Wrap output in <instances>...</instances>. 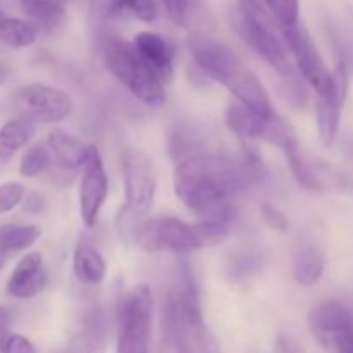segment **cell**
<instances>
[{
    "label": "cell",
    "instance_id": "33",
    "mask_svg": "<svg viewBox=\"0 0 353 353\" xmlns=\"http://www.w3.org/2000/svg\"><path fill=\"white\" fill-rule=\"evenodd\" d=\"M276 353H305L302 345L290 334H279L276 340Z\"/></svg>",
    "mask_w": 353,
    "mask_h": 353
},
{
    "label": "cell",
    "instance_id": "8",
    "mask_svg": "<svg viewBox=\"0 0 353 353\" xmlns=\"http://www.w3.org/2000/svg\"><path fill=\"white\" fill-rule=\"evenodd\" d=\"M7 109L33 123H59L72 112V99L62 90L34 83L16 90L7 100Z\"/></svg>",
    "mask_w": 353,
    "mask_h": 353
},
{
    "label": "cell",
    "instance_id": "6",
    "mask_svg": "<svg viewBox=\"0 0 353 353\" xmlns=\"http://www.w3.org/2000/svg\"><path fill=\"white\" fill-rule=\"evenodd\" d=\"M121 172L124 181L123 221H140L152 209L157 192V174L152 159L141 148L121 152Z\"/></svg>",
    "mask_w": 353,
    "mask_h": 353
},
{
    "label": "cell",
    "instance_id": "1",
    "mask_svg": "<svg viewBox=\"0 0 353 353\" xmlns=\"http://www.w3.org/2000/svg\"><path fill=\"white\" fill-rule=\"evenodd\" d=\"M171 147L176 195L203 219L230 224L234 216L231 196L264 176V165L255 152L245 150L236 157L210 152L183 133L174 134Z\"/></svg>",
    "mask_w": 353,
    "mask_h": 353
},
{
    "label": "cell",
    "instance_id": "18",
    "mask_svg": "<svg viewBox=\"0 0 353 353\" xmlns=\"http://www.w3.org/2000/svg\"><path fill=\"white\" fill-rule=\"evenodd\" d=\"M92 10L103 21L133 16L145 23H152L157 17L155 0H92Z\"/></svg>",
    "mask_w": 353,
    "mask_h": 353
},
{
    "label": "cell",
    "instance_id": "34",
    "mask_svg": "<svg viewBox=\"0 0 353 353\" xmlns=\"http://www.w3.org/2000/svg\"><path fill=\"white\" fill-rule=\"evenodd\" d=\"M24 207H26L30 212H40L41 207H43V199H41L40 195H37V193H34V195L28 196Z\"/></svg>",
    "mask_w": 353,
    "mask_h": 353
},
{
    "label": "cell",
    "instance_id": "24",
    "mask_svg": "<svg viewBox=\"0 0 353 353\" xmlns=\"http://www.w3.org/2000/svg\"><path fill=\"white\" fill-rule=\"evenodd\" d=\"M41 230L37 224H6L0 226V255L12 254L31 247L40 238Z\"/></svg>",
    "mask_w": 353,
    "mask_h": 353
},
{
    "label": "cell",
    "instance_id": "35",
    "mask_svg": "<svg viewBox=\"0 0 353 353\" xmlns=\"http://www.w3.org/2000/svg\"><path fill=\"white\" fill-rule=\"evenodd\" d=\"M10 323H12V314L9 309L0 305V330H9Z\"/></svg>",
    "mask_w": 353,
    "mask_h": 353
},
{
    "label": "cell",
    "instance_id": "2",
    "mask_svg": "<svg viewBox=\"0 0 353 353\" xmlns=\"http://www.w3.org/2000/svg\"><path fill=\"white\" fill-rule=\"evenodd\" d=\"M188 47L196 65L209 78L230 90L238 102L268 119L276 116L264 85L228 45L205 34H192Z\"/></svg>",
    "mask_w": 353,
    "mask_h": 353
},
{
    "label": "cell",
    "instance_id": "4",
    "mask_svg": "<svg viewBox=\"0 0 353 353\" xmlns=\"http://www.w3.org/2000/svg\"><path fill=\"white\" fill-rule=\"evenodd\" d=\"M165 317L176 353H221L216 336L203 321L199 292L192 279H183L181 286L169 296Z\"/></svg>",
    "mask_w": 353,
    "mask_h": 353
},
{
    "label": "cell",
    "instance_id": "22",
    "mask_svg": "<svg viewBox=\"0 0 353 353\" xmlns=\"http://www.w3.org/2000/svg\"><path fill=\"white\" fill-rule=\"evenodd\" d=\"M34 123L24 117H14L0 128V159L9 161L19 148L26 147L34 134Z\"/></svg>",
    "mask_w": 353,
    "mask_h": 353
},
{
    "label": "cell",
    "instance_id": "26",
    "mask_svg": "<svg viewBox=\"0 0 353 353\" xmlns=\"http://www.w3.org/2000/svg\"><path fill=\"white\" fill-rule=\"evenodd\" d=\"M105 333L99 324H88L71 343L69 353H105Z\"/></svg>",
    "mask_w": 353,
    "mask_h": 353
},
{
    "label": "cell",
    "instance_id": "14",
    "mask_svg": "<svg viewBox=\"0 0 353 353\" xmlns=\"http://www.w3.org/2000/svg\"><path fill=\"white\" fill-rule=\"evenodd\" d=\"M109 195V178L103 168L99 148L90 145L88 157L83 164V176L79 183V216L85 226L93 228Z\"/></svg>",
    "mask_w": 353,
    "mask_h": 353
},
{
    "label": "cell",
    "instance_id": "13",
    "mask_svg": "<svg viewBox=\"0 0 353 353\" xmlns=\"http://www.w3.org/2000/svg\"><path fill=\"white\" fill-rule=\"evenodd\" d=\"M350 76L345 62H338L334 71L331 72V86L326 93H317L316 114L317 130L324 147H331L334 143L340 131L341 109L348 95Z\"/></svg>",
    "mask_w": 353,
    "mask_h": 353
},
{
    "label": "cell",
    "instance_id": "7",
    "mask_svg": "<svg viewBox=\"0 0 353 353\" xmlns=\"http://www.w3.org/2000/svg\"><path fill=\"white\" fill-rule=\"evenodd\" d=\"M154 299L147 285L128 293L119 310V340L116 353H148Z\"/></svg>",
    "mask_w": 353,
    "mask_h": 353
},
{
    "label": "cell",
    "instance_id": "3",
    "mask_svg": "<svg viewBox=\"0 0 353 353\" xmlns=\"http://www.w3.org/2000/svg\"><path fill=\"white\" fill-rule=\"evenodd\" d=\"M138 245L147 252H190L214 248L226 241L228 224L203 219L200 223H185L171 216H159L143 221L137 228Z\"/></svg>",
    "mask_w": 353,
    "mask_h": 353
},
{
    "label": "cell",
    "instance_id": "28",
    "mask_svg": "<svg viewBox=\"0 0 353 353\" xmlns=\"http://www.w3.org/2000/svg\"><path fill=\"white\" fill-rule=\"evenodd\" d=\"M168 16L183 28H192L199 17V0H161Z\"/></svg>",
    "mask_w": 353,
    "mask_h": 353
},
{
    "label": "cell",
    "instance_id": "12",
    "mask_svg": "<svg viewBox=\"0 0 353 353\" xmlns=\"http://www.w3.org/2000/svg\"><path fill=\"white\" fill-rule=\"evenodd\" d=\"M283 38L292 52L300 74L317 93H326L331 86V72L321 57L309 30L300 21L293 26L283 28Z\"/></svg>",
    "mask_w": 353,
    "mask_h": 353
},
{
    "label": "cell",
    "instance_id": "30",
    "mask_svg": "<svg viewBox=\"0 0 353 353\" xmlns=\"http://www.w3.org/2000/svg\"><path fill=\"white\" fill-rule=\"evenodd\" d=\"M271 3L274 7L279 23H281V28H288L299 23V0H271Z\"/></svg>",
    "mask_w": 353,
    "mask_h": 353
},
{
    "label": "cell",
    "instance_id": "27",
    "mask_svg": "<svg viewBox=\"0 0 353 353\" xmlns=\"http://www.w3.org/2000/svg\"><path fill=\"white\" fill-rule=\"evenodd\" d=\"M52 161V154L47 145L37 143L24 152L23 159L19 164V172L24 178H34L41 174L48 168Z\"/></svg>",
    "mask_w": 353,
    "mask_h": 353
},
{
    "label": "cell",
    "instance_id": "10",
    "mask_svg": "<svg viewBox=\"0 0 353 353\" xmlns=\"http://www.w3.org/2000/svg\"><path fill=\"white\" fill-rule=\"evenodd\" d=\"M226 124L238 137L252 138V140H264L276 145L279 150H285L292 143H295L296 134L292 124L286 123L279 116L262 117L257 112L248 109L236 99L228 105Z\"/></svg>",
    "mask_w": 353,
    "mask_h": 353
},
{
    "label": "cell",
    "instance_id": "29",
    "mask_svg": "<svg viewBox=\"0 0 353 353\" xmlns=\"http://www.w3.org/2000/svg\"><path fill=\"white\" fill-rule=\"evenodd\" d=\"M24 195H26V190L19 183L0 185V214L10 212L12 209H16L24 200Z\"/></svg>",
    "mask_w": 353,
    "mask_h": 353
},
{
    "label": "cell",
    "instance_id": "21",
    "mask_svg": "<svg viewBox=\"0 0 353 353\" xmlns=\"http://www.w3.org/2000/svg\"><path fill=\"white\" fill-rule=\"evenodd\" d=\"M28 19L45 33L61 26L69 0H19Z\"/></svg>",
    "mask_w": 353,
    "mask_h": 353
},
{
    "label": "cell",
    "instance_id": "9",
    "mask_svg": "<svg viewBox=\"0 0 353 353\" xmlns=\"http://www.w3.org/2000/svg\"><path fill=\"white\" fill-rule=\"evenodd\" d=\"M309 330L326 353H353V312L338 300L310 310Z\"/></svg>",
    "mask_w": 353,
    "mask_h": 353
},
{
    "label": "cell",
    "instance_id": "20",
    "mask_svg": "<svg viewBox=\"0 0 353 353\" xmlns=\"http://www.w3.org/2000/svg\"><path fill=\"white\" fill-rule=\"evenodd\" d=\"M72 271H74L76 279L83 285L97 286L103 281L107 272L105 261H103L102 254L92 247L90 243H81L74 248V255H72Z\"/></svg>",
    "mask_w": 353,
    "mask_h": 353
},
{
    "label": "cell",
    "instance_id": "36",
    "mask_svg": "<svg viewBox=\"0 0 353 353\" xmlns=\"http://www.w3.org/2000/svg\"><path fill=\"white\" fill-rule=\"evenodd\" d=\"M7 79H9V69L3 64H0V86L6 85Z\"/></svg>",
    "mask_w": 353,
    "mask_h": 353
},
{
    "label": "cell",
    "instance_id": "37",
    "mask_svg": "<svg viewBox=\"0 0 353 353\" xmlns=\"http://www.w3.org/2000/svg\"><path fill=\"white\" fill-rule=\"evenodd\" d=\"M0 269H2V255H0Z\"/></svg>",
    "mask_w": 353,
    "mask_h": 353
},
{
    "label": "cell",
    "instance_id": "32",
    "mask_svg": "<svg viewBox=\"0 0 353 353\" xmlns=\"http://www.w3.org/2000/svg\"><path fill=\"white\" fill-rule=\"evenodd\" d=\"M261 214L262 217H264L265 224H268L271 230L278 231V233H286V231H288V219H286L285 214H283L276 205L264 202L261 207Z\"/></svg>",
    "mask_w": 353,
    "mask_h": 353
},
{
    "label": "cell",
    "instance_id": "15",
    "mask_svg": "<svg viewBox=\"0 0 353 353\" xmlns=\"http://www.w3.org/2000/svg\"><path fill=\"white\" fill-rule=\"evenodd\" d=\"M48 271L40 252H30L17 262L7 283V292L16 299H33L45 290Z\"/></svg>",
    "mask_w": 353,
    "mask_h": 353
},
{
    "label": "cell",
    "instance_id": "19",
    "mask_svg": "<svg viewBox=\"0 0 353 353\" xmlns=\"http://www.w3.org/2000/svg\"><path fill=\"white\" fill-rule=\"evenodd\" d=\"M47 147L52 159L64 169L81 168L90 152V147H86L78 137L64 130L52 131L47 138Z\"/></svg>",
    "mask_w": 353,
    "mask_h": 353
},
{
    "label": "cell",
    "instance_id": "25",
    "mask_svg": "<svg viewBox=\"0 0 353 353\" xmlns=\"http://www.w3.org/2000/svg\"><path fill=\"white\" fill-rule=\"evenodd\" d=\"M38 38V28L31 21L17 17H2L0 19V41L14 48L31 47Z\"/></svg>",
    "mask_w": 353,
    "mask_h": 353
},
{
    "label": "cell",
    "instance_id": "11",
    "mask_svg": "<svg viewBox=\"0 0 353 353\" xmlns=\"http://www.w3.org/2000/svg\"><path fill=\"white\" fill-rule=\"evenodd\" d=\"M236 28L241 38L271 65L279 74H292L293 65L290 61L288 48L283 38L281 24L259 23V21L245 19L238 14Z\"/></svg>",
    "mask_w": 353,
    "mask_h": 353
},
{
    "label": "cell",
    "instance_id": "5",
    "mask_svg": "<svg viewBox=\"0 0 353 353\" xmlns=\"http://www.w3.org/2000/svg\"><path fill=\"white\" fill-rule=\"evenodd\" d=\"M102 55L107 69L140 102L154 107L165 102V83L141 55L134 41L110 38L103 45Z\"/></svg>",
    "mask_w": 353,
    "mask_h": 353
},
{
    "label": "cell",
    "instance_id": "23",
    "mask_svg": "<svg viewBox=\"0 0 353 353\" xmlns=\"http://www.w3.org/2000/svg\"><path fill=\"white\" fill-rule=\"evenodd\" d=\"M283 154H285L290 169H292L293 176H295V179L299 181L300 186H303V188L309 190V192H323V176L316 171V168H314L310 162L305 161V157H303L302 152H300L299 141H295V143H292L290 147H286L285 150H283Z\"/></svg>",
    "mask_w": 353,
    "mask_h": 353
},
{
    "label": "cell",
    "instance_id": "38",
    "mask_svg": "<svg viewBox=\"0 0 353 353\" xmlns=\"http://www.w3.org/2000/svg\"><path fill=\"white\" fill-rule=\"evenodd\" d=\"M3 17V12H2V9H0V19H2Z\"/></svg>",
    "mask_w": 353,
    "mask_h": 353
},
{
    "label": "cell",
    "instance_id": "16",
    "mask_svg": "<svg viewBox=\"0 0 353 353\" xmlns=\"http://www.w3.org/2000/svg\"><path fill=\"white\" fill-rule=\"evenodd\" d=\"M133 41L141 55L148 61V64L157 72L159 78L164 83L171 81L172 74H174V43L165 37L150 33V31H141L134 37Z\"/></svg>",
    "mask_w": 353,
    "mask_h": 353
},
{
    "label": "cell",
    "instance_id": "17",
    "mask_svg": "<svg viewBox=\"0 0 353 353\" xmlns=\"http://www.w3.org/2000/svg\"><path fill=\"white\" fill-rule=\"evenodd\" d=\"M292 274L300 286H316L324 274V254L317 245L300 241L292 252Z\"/></svg>",
    "mask_w": 353,
    "mask_h": 353
},
{
    "label": "cell",
    "instance_id": "31",
    "mask_svg": "<svg viewBox=\"0 0 353 353\" xmlns=\"http://www.w3.org/2000/svg\"><path fill=\"white\" fill-rule=\"evenodd\" d=\"M0 353H37V348L26 336L9 331L0 343Z\"/></svg>",
    "mask_w": 353,
    "mask_h": 353
}]
</instances>
